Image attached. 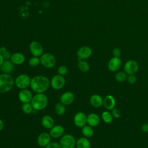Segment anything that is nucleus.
<instances>
[{"instance_id": "f257e3e1", "label": "nucleus", "mask_w": 148, "mask_h": 148, "mask_svg": "<svg viewBox=\"0 0 148 148\" xmlns=\"http://www.w3.org/2000/svg\"><path fill=\"white\" fill-rule=\"evenodd\" d=\"M49 79L43 75H37L31 80L30 87L35 93H44L47 90L50 86Z\"/></svg>"}, {"instance_id": "f03ea898", "label": "nucleus", "mask_w": 148, "mask_h": 148, "mask_svg": "<svg viewBox=\"0 0 148 148\" xmlns=\"http://www.w3.org/2000/svg\"><path fill=\"white\" fill-rule=\"evenodd\" d=\"M31 103L35 110H42L45 109L48 104L47 97L44 93H36L33 96Z\"/></svg>"}, {"instance_id": "7ed1b4c3", "label": "nucleus", "mask_w": 148, "mask_h": 148, "mask_svg": "<svg viewBox=\"0 0 148 148\" xmlns=\"http://www.w3.org/2000/svg\"><path fill=\"white\" fill-rule=\"evenodd\" d=\"M14 85V80L9 75L0 74V93H6L10 91Z\"/></svg>"}, {"instance_id": "20e7f679", "label": "nucleus", "mask_w": 148, "mask_h": 148, "mask_svg": "<svg viewBox=\"0 0 148 148\" xmlns=\"http://www.w3.org/2000/svg\"><path fill=\"white\" fill-rule=\"evenodd\" d=\"M40 64L46 68H52L56 63V60L53 54L50 53H43L40 57Z\"/></svg>"}, {"instance_id": "39448f33", "label": "nucleus", "mask_w": 148, "mask_h": 148, "mask_svg": "<svg viewBox=\"0 0 148 148\" xmlns=\"http://www.w3.org/2000/svg\"><path fill=\"white\" fill-rule=\"evenodd\" d=\"M31 79L26 74H21L18 75L14 80V84L16 86L20 89H25L30 86Z\"/></svg>"}, {"instance_id": "423d86ee", "label": "nucleus", "mask_w": 148, "mask_h": 148, "mask_svg": "<svg viewBox=\"0 0 148 148\" xmlns=\"http://www.w3.org/2000/svg\"><path fill=\"white\" fill-rule=\"evenodd\" d=\"M76 143L75 138L71 134L62 135L59 142L62 148H74L76 146Z\"/></svg>"}, {"instance_id": "0eeeda50", "label": "nucleus", "mask_w": 148, "mask_h": 148, "mask_svg": "<svg viewBox=\"0 0 148 148\" xmlns=\"http://www.w3.org/2000/svg\"><path fill=\"white\" fill-rule=\"evenodd\" d=\"M65 84V79L63 76L57 74L50 80V85L56 90H58L64 87Z\"/></svg>"}, {"instance_id": "6e6552de", "label": "nucleus", "mask_w": 148, "mask_h": 148, "mask_svg": "<svg viewBox=\"0 0 148 148\" xmlns=\"http://www.w3.org/2000/svg\"><path fill=\"white\" fill-rule=\"evenodd\" d=\"M139 69V64L134 60H130L127 61L124 66V72L127 75L135 74Z\"/></svg>"}, {"instance_id": "1a4fd4ad", "label": "nucleus", "mask_w": 148, "mask_h": 148, "mask_svg": "<svg viewBox=\"0 0 148 148\" xmlns=\"http://www.w3.org/2000/svg\"><path fill=\"white\" fill-rule=\"evenodd\" d=\"M29 50L33 56L40 57L43 54V49L38 41H32L29 44Z\"/></svg>"}, {"instance_id": "9d476101", "label": "nucleus", "mask_w": 148, "mask_h": 148, "mask_svg": "<svg viewBox=\"0 0 148 148\" xmlns=\"http://www.w3.org/2000/svg\"><path fill=\"white\" fill-rule=\"evenodd\" d=\"M86 114L83 112H77L73 117V123L78 128H82L87 124Z\"/></svg>"}, {"instance_id": "9b49d317", "label": "nucleus", "mask_w": 148, "mask_h": 148, "mask_svg": "<svg viewBox=\"0 0 148 148\" xmlns=\"http://www.w3.org/2000/svg\"><path fill=\"white\" fill-rule=\"evenodd\" d=\"M51 138L49 133L46 132H42L37 138V143L39 146L45 147L51 142Z\"/></svg>"}, {"instance_id": "f8f14e48", "label": "nucleus", "mask_w": 148, "mask_h": 148, "mask_svg": "<svg viewBox=\"0 0 148 148\" xmlns=\"http://www.w3.org/2000/svg\"><path fill=\"white\" fill-rule=\"evenodd\" d=\"M18 97L20 102L23 103L31 102L33 97L32 92L27 88L21 90L18 94Z\"/></svg>"}, {"instance_id": "ddd939ff", "label": "nucleus", "mask_w": 148, "mask_h": 148, "mask_svg": "<svg viewBox=\"0 0 148 148\" xmlns=\"http://www.w3.org/2000/svg\"><path fill=\"white\" fill-rule=\"evenodd\" d=\"M91 54L92 50L87 46H84L80 47L77 51V56L79 60L87 59L91 56Z\"/></svg>"}, {"instance_id": "4468645a", "label": "nucleus", "mask_w": 148, "mask_h": 148, "mask_svg": "<svg viewBox=\"0 0 148 148\" xmlns=\"http://www.w3.org/2000/svg\"><path fill=\"white\" fill-rule=\"evenodd\" d=\"M121 65V61L119 57H113L110 59L108 62V67L110 71L116 72L117 71Z\"/></svg>"}, {"instance_id": "2eb2a0df", "label": "nucleus", "mask_w": 148, "mask_h": 148, "mask_svg": "<svg viewBox=\"0 0 148 148\" xmlns=\"http://www.w3.org/2000/svg\"><path fill=\"white\" fill-rule=\"evenodd\" d=\"M75 99V95L71 91H66L62 93L60 97V102L65 105H69L73 103Z\"/></svg>"}, {"instance_id": "dca6fc26", "label": "nucleus", "mask_w": 148, "mask_h": 148, "mask_svg": "<svg viewBox=\"0 0 148 148\" xmlns=\"http://www.w3.org/2000/svg\"><path fill=\"white\" fill-rule=\"evenodd\" d=\"M64 132V128L63 126L61 125H54L51 129H50L49 134L51 138H58L62 136Z\"/></svg>"}, {"instance_id": "f3484780", "label": "nucleus", "mask_w": 148, "mask_h": 148, "mask_svg": "<svg viewBox=\"0 0 148 148\" xmlns=\"http://www.w3.org/2000/svg\"><path fill=\"white\" fill-rule=\"evenodd\" d=\"M103 105L108 110H112L116 106V99L112 95H106L103 99Z\"/></svg>"}, {"instance_id": "a211bd4d", "label": "nucleus", "mask_w": 148, "mask_h": 148, "mask_svg": "<svg viewBox=\"0 0 148 148\" xmlns=\"http://www.w3.org/2000/svg\"><path fill=\"white\" fill-rule=\"evenodd\" d=\"M14 64L10 60H5L4 62L0 66V71L3 73L9 74L14 70Z\"/></svg>"}, {"instance_id": "6ab92c4d", "label": "nucleus", "mask_w": 148, "mask_h": 148, "mask_svg": "<svg viewBox=\"0 0 148 148\" xmlns=\"http://www.w3.org/2000/svg\"><path fill=\"white\" fill-rule=\"evenodd\" d=\"M99 123L100 117L97 114L95 113H91L87 116V124L88 125L92 127H95L98 126Z\"/></svg>"}, {"instance_id": "aec40b11", "label": "nucleus", "mask_w": 148, "mask_h": 148, "mask_svg": "<svg viewBox=\"0 0 148 148\" xmlns=\"http://www.w3.org/2000/svg\"><path fill=\"white\" fill-rule=\"evenodd\" d=\"M103 99L99 94H93L90 98V102L92 106L94 108H99L103 105Z\"/></svg>"}, {"instance_id": "412c9836", "label": "nucleus", "mask_w": 148, "mask_h": 148, "mask_svg": "<svg viewBox=\"0 0 148 148\" xmlns=\"http://www.w3.org/2000/svg\"><path fill=\"white\" fill-rule=\"evenodd\" d=\"M10 60L14 65H21L24 62L25 57L23 53L16 52L12 54Z\"/></svg>"}, {"instance_id": "4be33fe9", "label": "nucleus", "mask_w": 148, "mask_h": 148, "mask_svg": "<svg viewBox=\"0 0 148 148\" xmlns=\"http://www.w3.org/2000/svg\"><path fill=\"white\" fill-rule=\"evenodd\" d=\"M42 126L46 129H51L54 125V120L50 115H45L41 120Z\"/></svg>"}, {"instance_id": "5701e85b", "label": "nucleus", "mask_w": 148, "mask_h": 148, "mask_svg": "<svg viewBox=\"0 0 148 148\" xmlns=\"http://www.w3.org/2000/svg\"><path fill=\"white\" fill-rule=\"evenodd\" d=\"M76 148H90L91 143L87 138L83 136L76 140Z\"/></svg>"}, {"instance_id": "b1692460", "label": "nucleus", "mask_w": 148, "mask_h": 148, "mask_svg": "<svg viewBox=\"0 0 148 148\" xmlns=\"http://www.w3.org/2000/svg\"><path fill=\"white\" fill-rule=\"evenodd\" d=\"M82 133L84 136L88 138L94 135V130L90 125H84L82 128Z\"/></svg>"}, {"instance_id": "393cba45", "label": "nucleus", "mask_w": 148, "mask_h": 148, "mask_svg": "<svg viewBox=\"0 0 148 148\" xmlns=\"http://www.w3.org/2000/svg\"><path fill=\"white\" fill-rule=\"evenodd\" d=\"M77 66H78V68L79 69V70L81 72H84V73L88 72L90 69V65H89L88 63L84 60H79Z\"/></svg>"}, {"instance_id": "a878e982", "label": "nucleus", "mask_w": 148, "mask_h": 148, "mask_svg": "<svg viewBox=\"0 0 148 148\" xmlns=\"http://www.w3.org/2000/svg\"><path fill=\"white\" fill-rule=\"evenodd\" d=\"M55 112L56 113L58 116L64 115L66 112V109L65 105L62 103L61 102H58L55 105Z\"/></svg>"}, {"instance_id": "bb28decb", "label": "nucleus", "mask_w": 148, "mask_h": 148, "mask_svg": "<svg viewBox=\"0 0 148 148\" xmlns=\"http://www.w3.org/2000/svg\"><path fill=\"white\" fill-rule=\"evenodd\" d=\"M101 117L103 121L106 124H110L113 121V117L109 111H104L102 113Z\"/></svg>"}, {"instance_id": "cd10ccee", "label": "nucleus", "mask_w": 148, "mask_h": 148, "mask_svg": "<svg viewBox=\"0 0 148 148\" xmlns=\"http://www.w3.org/2000/svg\"><path fill=\"white\" fill-rule=\"evenodd\" d=\"M128 75L124 71L118 72L114 76L116 80L119 83H123L127 80Z\"/></svg>"}, {"instance_id": "c85d7f7f", "label": "nucleus", "mask_w": 148, "mask_h": 148, "mask_svg": "<svg viewBox=\"0 0 148 148\" xmlns=\"http://www.w3.org/2000/svg\"><path fill=\"white\" fill-rule=\"evenodd\" d=\"M21 109L23 112L27 114H29L31 113L34 110L33 107L31 103V102L24 103L21 106Z\"/></svg>"}, {"instance_id": "c756f323", "label": "nucleus", "mask_w": 148, "mask_h": 148, "mask_svg": "<svg viewBox=\"0 0 148 148\" xmlns=\"http://www.w3.org/2000/svg\"><path fill=\"white\" fill-rule=\"evenodd\" d=\"M40 63V58L38 57H32L28 61V64L32 67H36L39 65Z\"/></svg>"}, {"instance_id": "7c9ffc66", "label": "nucleus", "mask_w": 148, "mask_h": 148, "mask_svg": "<svg viewBox=\"0 0 148 148\" xmlns=\"http://www.w3.org/2000/svg\"><path fill=\"white\" fill-rule=\"evenodd\" d=\"M68 72V68L65 65H60L57 69V74L61 76L65 75Z\"/></svg>"}, {"instance_id": "2f4dec72", "label": "nucleus", "mask_w": 148, "mask_h": 148, "mask_svg": "<svg viewBox=\"0 0 148 148\" xmlns=\"http://www.w3.org/2000/svg\"><path fill=\"white\" fill-rule=\"evenodd\" d=\"M136 80H137V79H136V77L135 75V74L128 75L127 78V81L128 83H130L131 84H133L136 83Z\"/></svg>"}, {"instance_id": "473e14b6", "label": "nucleus", "mask_w": 148, "mask_h": 148, "mask_svg": "<svg viewBox=\"0 0 148 148\" xmlns=\"http://www.w3.org/2000/svg\"><path fill=\"white\" fill-rule=\"evenodd\" d=\"M45 148H62L59 143L57 142H50Z\"/></svg>"}, {"instance_id": "72a5a7b5", "label": "nucleus", "mask_w": 148, "mask_h": 148, "mask_svg": "<svg viewBox=\"0 0 148 148\" xmlns=\"http://www.w3.org/2000/svg\"><path fill=\"white\" fill-rule=\"evenodd\" d=\"M121 50L118 47H115L112 50V54H113V57L120 58V57L121 56Z\"/></svg>"}, {"instance_id": "f704fd0d", "label": "nucleus", "mask_w": 148, "mask_h": 148, "mask_svg": "<svg viewBox=\"0 0 148 148\" xmlns=\"http://www.w3.org/2000/svg\"><path fill=\"white\" fill-rule=\"evenodd\" d=\"M111 111H112V112H111V113H112V116H113V117L116 118V119H118V118H119V117H120V115H121L120 112V111H119L117 109H116V108H114Z\"/></svg>"}, {"instance_id": "c9c22d12", "label": "nucleus", "mask_w": 148, "mask_h": 148, "mask_svg": "<svg viewBox=\"0 0 148 148\" xmlns=\"http://www.w3.org/2000/svg\"><path fill=\"white\" fill-rule=\"evenodd\" d=\"M141 130L143 132H145V133L148 132V123H145L142 125Z\"/></svg>"}, {"instance_id": "e433bc0d", "label": "nucleus", "mask_w": 148, "mask_h": 148, "mask_svg": "<svg viewBox=\"0 0 148 148\" xmlns=\"http://www.w3.org/2000/svg\"><path fill=\"white\" fill-rule=\"evenodd\" d=\"M3 56L5 58V60H10V58H11V56H12V54L11 53L7 50L3 54Z\"/></svg>"}, {"instance_id": "4c0bfd02", "label": "nucleus", "mask_w": 148, "mask_h": 148, "mask_svg": "<svg viewBox=\"0 0 148 148\" xmlns=\"http://www.w3.org/2000/svg\"><path fill=\"white\" fill-rule=\"evenodd\" d=\"M7 51V49L6 47L5 46H1L0 47V54H3L6 51Z\"/></svg>"}, {"instance_id": "58836bf2", "label": "nucleus", "mask_w": 148, "mask_h": 148, "mask_svg": "<svg viewBox=\"0 0 148 148\" xmlns=\"http://www.w3.org/2000/svg\"><path fill=\"white\" fill-rule=\"evenodd\" d=\"M4 61H5V58H4L3 56V55L0 54V66L2 65V64H3Z\"/></svg>"}, {"instance_id": "ea45409f", "label": "nucleus", "mask_w": 148, "mask_h": 148, "mask_svg": "<svg viewBox=\"0 0 148 148\" xmlns=\"http://www.w3.org/2000/svg\"><path fill=\"white\" fill-rule=\"evenodd\" d=\"M3 127H4L3 122L1 119H0V131H1L3 130Z\"/></svg>"}, {"instance_id": "a19ab883", "label": "nucleus", "mask_w": 148, "mask_h": 148, "mask_svg": "<svg viewBox=\"0 0 148 148\" xmlns=\"http://www.w3.org/2000/svg\"><path fill=\"white\" fill-rule=\"evenodd\" d=\"M0 99H1V95H0Z\"/></svg>"}]
</instances>
